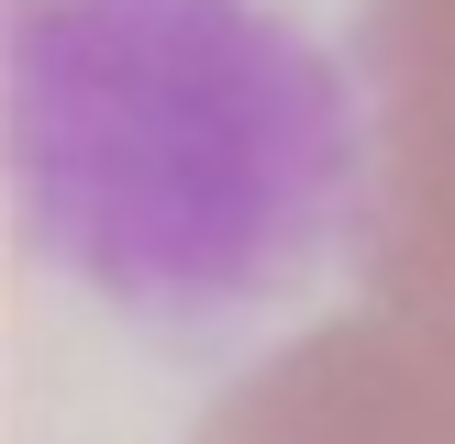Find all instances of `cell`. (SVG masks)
Returning a JSON list of instances; mask_svg holds the SVG:
<instances>
[{"label":"cell","mask_w":455,"mask_h":444,"mask_svg":"<svg viewBox=\"0 0 455 444\" xmlns=\"http://www.w3.org/2000/svg\"><path fill=\"white\" fill-rule=\"evenodd\" d=\"M355 89H367L355 311L411 355V377L455 422V0H367Z\"/></svg>","instance_id":"cell-2"},{"label":"cell","mask_w":455,"mask_h":444,"mask_svg":"<svg viewBox=\"0 0 455 444\" xmlns=\"http://www.w3.org/2000/svg\"><path fill=\"white\" fill-rule=\"evenodd\" d=\"M189 444H455V422L411 377V355L367 311H345V322L278 345L267 367H244Z\"/></svg>","instance_id":"cell-3"},{"label":"cell","mask_w":455,"mask_h":444,"mask_svg":"<svg viewBox=\"0 0 455 444\" xmlns=\"http://www.w3.org/2000/svg\"><path fill=\"white\" fill-rule=\"evenodd\" d=\"M12 189L44 266L212 345L355 256L367 89L278 0H12Z\"/></svg>","instance_id":"cell-1"}]
</instances>
